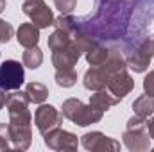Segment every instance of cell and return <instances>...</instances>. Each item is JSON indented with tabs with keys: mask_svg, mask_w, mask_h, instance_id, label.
<instances>
[{
	"mask_svg": "<svg viewBox=\"0 0 154 152\" xmlns=\"http://www.w3.org/2000/svg\"><path fill=\"white\" fill-rule=\"evenodd\" d=\"M136 0H95V13L77 18V29L102 41H120L125 38Z\"/></svg>",
	"mask_w": 154,
	"mask_h": 152,
	"instance_id": "obj_1",
	"label": "cell"
},
{
	"mask_svg": "<svg viewBox=\"0 0 154 152\" xmlns=\"http://www.w3.org/2000/svg\"><path fill=\"white\" fill-rule=\"evenodd\" d=\"M124 56L127 61V68L136 74H143L149 68V63L154 57V34H145L131 45L124 47Z\"/></svg>",
	"mask_w": 154,
	"mask_h": 152,
	"instance_id": "obj_2",
	"label": "cell"
},
{
	"mask_svg": "<svg viewBox=\"0 0 154 152\" xmlns=\"http://www.w3.org/2000/svg\"><path fill=\"white\" fill-rule=\"evenodd\" d=\"M122 140H124V145L131 152L149 150L151 136H149V131H147V120L138 116V114L129 118L127 125H125V131L122 134Z\"/></svg>",
	"mask_w": 154,
	"mask_h": 152,
	"instance_id": "obj_3",
	"label": "cell"
},
{
	"mask_svg": "<svg viewBox=\"0 0 154 152\" xmlns=\"http://www.w3.org/2000/svg\"><path fill=\"white\" fill-rule=\"evenodd\" d=\"M61 113L65 118H68L70 122H74L75 125L81 127H86V125H91V123H97L102 120V111L95 109L93 106H86L82 104L79 99H66L63 102V108H61Z\"/></svg>",
	"mask_w": 154,
	"mask_h": 152,
	"instance_id": "obj_4",
	"label": "cell"
},
{
	"mask_svg": "<svg viewBox=\"0 0 154 152\" xmlns=\"http://www.w3.org/2000/svg\"><path fill=\"white\" fill-rule=\"evenodd\" d=\"M29 99L25 95V91H16L11 93L7 97V102H5V108H7V113H9V123H25V125H31L32 122V114L29 111Z\"/></svg>",
	"mask_w": 154,
	"mask_h": 152,
	"instance_id": "obj_5",
	"label": "cell"
},
{
	"mask_svg": "<svg viewBox=\"0 0 154 152\" xmlns=\"http://www.w3.org/2000/svg\"><path fill=\"white\" fill-rule=\"evenodd\" d=\"M22 11L25 16L31 18V22L38 27V29H47L50 25H54V14L52 9L45 4V0H25L22 5Z\"/></svg>",
	"mask_w": 154,
	"mask_h": 152,
	"instance_id": "obj_6",
	"label": "cell"
},
{
	"mask_svg": "<svg viewBox=\"0 0 154 152\" xmlns=\"http://www.w3.org/2000/svg\"><path fill=\"white\" fill-rule=\"evenodd\" d=\"M25 81L23 74V65L14 59H7L0 65V88L5 91H14L18 90Z\"/></svg>",
	"mask_w": 154,
	"mask_h": 152,
	"instance_id": "obj_7",
	"label": "cell"
},
{
	"mask_svg": "<svg viewBox=\"0 0 154 152\" xmlns=\"http://www.w3.org/2000/svg\"><path fill=\"white\" fill-rule=\"evenodd\" d=\"M34 122H36L38 131L45 136L48 131L61 127L63 113L59 109H56L54 106H50V104H41L36 109V113H34Z\"/></svg>",
	"mask_w": 154,
	"mask_h": 152,
	"instance_id": "obj_8",
	"label": "cell"
},
{
	"mask_svg": "<svg viewBox=\"0 0 154 152\" xmlns=\"http://www.w3.org/2000/svg\"><path fill=\"white\" fill-rule=\"evenodd\" d=\"M81 145L86 149V150L91 152H116L120 150V143L102 134L100 131H91V132H86L84 136H81Z\"/></svg>",
	"mask_w": 154,
	"mask_h": 152,
	"instance_id": "obj_9",
	"label": "cell"
},
{
	"mask_svg": "<svg viewBox=\"0 0 154 152\" xmlns=\"http://www.w3.org/2000/svg\"><path fill=\"white\" fill-rule=\"evenodd\" d=\"M43 138H45V145L52 150H77V145H79L75 134L61 127L48 131Z\"/></svg>",
	"mask_w": 154,
	"mask_h": 152,
	"instance_id": "obj_10",
	"label": "cell"
},
{
	"mask_svg": "<svg viewBox=\"0 0 154 152\" xmlns=\"http://www.w3.org/2000/svg\"><path fill=\"white\" fill-rule=\"evenodd\" d=\"M81 56H82V52L79 50V47L72 39L66 47L52 52V65L56 66V70L57 68H74L77 61L81 59Z\"/></svg>",
	"mask_w": 154,
	"mask_h": 152,
	"instance_id": "obj_11",
	"label": "cell"
},
{
	"mask_svg": "<svg viewBox=\"0 0 154 152\" xmlns=\"http://www.w3.org/2000/svg\"><path fill=\"white\" fill-rule=\"evenodd\" d=\"M108 91L111 95H115L118 100H122L125 95H129L134 88V81L133 77L127 74V70H120V72H115L113 75L109 77L108 81Z\"/></svg>",
	"mask_w": 154,
	"mask_h": 152,
	"instance_id": "obj_12",
	"label": "cell"
},
{
	"mask_svg": "<svg viewBox=\"0 0 154 152\" xmlns=\"http://www.w3.org/2000/svg\"><path fill=\"white\" fill-rule=\"evenodd\" d=\"M11 143L14 150H27L32 141V129L25 123H9Z\"/></svg>",
	"mask_w": 154,
	"mask_h": 152,
	"instance_id": "obj_13",
	"label": "cell"
},
{
	"mask_svg": "<svg viewBox=\"0 0 154 152\" xmlns=\"http://www.w3.org/2000/svg\"><path fill=\"white\" fill-rule=\"evenodd\" d=\"M108 81H109V74L102 68V66H91L84 77H82V84L86 90L90 91H99V90H104L108 86Z\"/></svg>",
	"mask_w": 154,
	"mask_h": 152,
	"instance_id": "obj_14",
	"label": "cell"
},
{
	"mask_svg": "<svg viewBox=\"0 0 154 152\" xmlns=\"http://www.w3.org/2000/svg\"><path fill=\"white\" fill-rule=\"evenodd\" d=\"M16 39L22 47L25 48H31V47H36L39 41V29L31 22V23H22L16 31Z\"/></svg>",
	"mask_w": 154,
	"mask_h": 152,
	"instance_id": "obj_15",
	"label": "cell"
},
{
	"mask_svg": "<svg viewBox=\"0 0 154 152\" xmlns=\"http://www.w3.org/2000/svg\"><path fill=\"white\" fill-rule=\"evenodd\" d=\"M120 100L116 99L115 95H111L109 91H108V88H104V90H99V91H93V95L90 97V106H93L95 109H99V111H108V109H111L113 106H116Z\"/></svg>",
	"mask_w": 154,
	"mask_h": 152,
	"instance_id": "obj_16",
	"label": "cell"
},
{
	"mask_svg": "<svg viewBox=\"0 0 154 152\" xmlns=\"http://www.w3.org/2000/svg\"><path fill=\"white\" fill-rule=\"evenodd\" d=\"M133 109H134V114L142 116V118H149L151 114H154V97L151 95H140L138 99H134L133 102Z\"/></svg>",
	"mask_w": 154,
	"mask_h": 152,
	"instance_id": "obj_17",
	"label": "cell"
},
{
	"mask_svg": "<svg viewBox=\"0 0 154 152\" xmlns=\"http://www.w3.org/2000/svg\"><path fill=\"white\" fill-rule=\"evenodd\" d=\"M25 95L29 99V102L34 104H43L48 99V88L41 82H29L25 86Z\"/></svg>",
	"mask_w": 154,
	"mask_h": 152,
	"instance_id": "obj_18",
	"label": "cell"
},
{
	"mask_svg": "<svg viewBox=\"0 0 154 152\" xmlns=\"http://www.w3.org/2000/svg\"><path fill=\"white\" fill-rule=\"evenodd\" d=\"M22 63H23V66H27L31 70L39 68L41 63H43V52H41V48H39L38 45L31 47V48H25V52L22 56Z\"/></svg>",
	"mask_w": 154,
	"mask_h": 152,
	"instance_id": "obj_19",
	"label": "cell"
},
{
	"mask_svg": "<svg viewBox=\"0 0 154 152\" xmlns=\"http://www.w3.org/2000/svg\"><path fill=\"white\" fill-rule=\"evenodd\" d=\"M109 56V47L104 45V43H99L97 47H93L90 52H86V61L91 65V66H99L102 65Z\"/></svg>",
	"mask_w": 154,
	"mask_h": 152,
	"instance_id": "obj_20",
	"label": "cell"
},
{
	"mask_svg": "<svg viewBox=\"0 0 154 152\" xmlns=\"http://www.w3.org/2000/svg\"><path fill=\"white\" fill-rule=\"evenodd\" d=\"M56 84L61 88H72L77 82V74L74 68H57L56 70Z\"/></svg>",
	"mask_w": 154,
	"mask_h": 152,
	"instance_id": "obj_21",
	"label": "cell"
},
{
	"mask_svg": "<svg viewBox=\"0 0 154 152\" xmlns=\"http://www.w3.org/2000/svg\"><path fill=\"white\" fill-rule=\"evenodd\" d=\"M70 41H72V36H70L68 32H65V31H61V29H56V31L48 36L47 45H48V48L54 52V50H59V48L66 47Z\"/></svg>",
	"mask_w": 154,
	"mask_h": 152,
	"instance_id": "obj_22",
	"label": "cell"
},
{
	"mask_svg": "<svg viewBox=\"0 0 154 152\" xmlns=\"http://www.w3.org/2000/svg\"><path fill=\"white\" fill-rule=\"evenodd\" d=\"M54 27L56 29H61L65 32H68L70 36H74L77 32V18L70 16V14H61L59 18L54 20Z\"/></svg>",
	"mask_w": 154,
	"mask_h": 152,
	"instance_id": "obj_23",
	"label": "cell"
},
{
	"mask_svg": "<svg viewBox=\"0 0 154 152\" xmlns=\"http://www.w3.org/2000/svg\"><path fill=\"white\" fill-rule=\"evenodd\" d=\"M9 149H13L11 134H9V123L0 122V150H9Z\"/></svg>",
	"mask_w": 154,
	"mask_h": 152,
	"instance_id": "obj_24",
	"label": "cell"
},
{
	"mask_svg": "<svg viewBox=\"0 0 154 152\" xmlns=\"http://www.w3.org/2000/svg\"><path fill=\"white\" fill-rule=\"evenodd\" d=\"M13 34H14L13 25L9 22H5V20L0 18V43H7L9 39L13 38Z\"/></svg>",
	"mask_w": 154,
	"mask_h": 152,
	"instance_id": "obj_25",
	"label": "cell"
},
{
	"mask_svg": "<svg viewBox=\"0 0 154 152\" xmlns=\"http://www.w3.org/2000/svg\"><path fill=\"white\" fill-rule=\"evenodd\" d=\"M54 4L61 11V14H72L77 7V0H54Z\"/></svg>",
	"mask_w": 154,
	"mask_h": 152,
	"instance_id": "obj_26",
	"label": "cell"
},
{
	"mask_svg": "<svg viewBox=\"0 0 154 152\" xmlns=\"http://www.w3.org/2000/svg\"><path fill=\"white\" fill-rule=\"evenodd\" d=\"M143 90H145L147 95L154 97V70H151L143 79Z\"/></svg>",
	"mask_w": 154,
	"mask_h": 152,
	"instance_id": "obj_27",
	"label": "cell"
},
{
	"mask_svg": "<svg viewBox=\"0 0 154 152\" xmlns=\"http://www.w3.org/2000/svg\"><path fill=\"white\" fill-rule=\"evenodd\" d=\"M7 93H5V90L4 88H0V109H4L5 108V102H7Z\"/></svg>",
	"mask_w": 154,
	"mask_h": 152,
	"instance_id": "obj_28",
	"label": "cell"
},
{
	"mask_svg": "<svg viewBox=\"0 0 154 152\" xmlns=\"http://www.w3.org/2000/svg\"><path fill=\"white\" fill-rule=\"evenodd\" d=\"M147 131H149V136L154 140V118H151V120L147 122Z\"/></svg>",
	"mask_w": 154,
	"mask_h": 152,
	"instance_id": "obj_29",
	"label": "cell"
},
{
	"mask_svg": "<svg viewBox=\"0 0 154 152\" xmlns=\"http://www.w3.org/2000/svg\"><path fill=\"white\" fill-rule=\"evenodd\" d=\"M5 9V0H0V13Z\"/></svg>",
	"mask_w": 154,
	"mask_h": 152,
	"instance_id": "obj_30",
	"label": "cell"
}]
</instances>
